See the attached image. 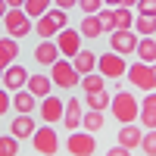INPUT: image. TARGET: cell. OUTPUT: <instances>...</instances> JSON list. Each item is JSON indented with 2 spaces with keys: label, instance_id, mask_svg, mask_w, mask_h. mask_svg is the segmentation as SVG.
<instances>
[{
  "label": "cell",
  "instance_id": "7",
  "mask_svg": "<svg viewBox=\"0 0 156 156\" xmlns=\"http://www.w3.org/2000/svg\"><path fill=\"white\" fill-rule=\"evenodd\" d=\"M128 81H131L134 87H140V90H147V94H150V90H156V75H153V66H150V62H131V66H128Z\"/></svg>",
  "mask_w": 156,
  "mask_h": 156
},
{
  "label": "cell",
  "instance_id": "6",
  "mask_svg": "<svg viewBox=\"0 0 156 156\" xmlns=\"http://www.w3.org/2000/svg\"><path fill=\"white\" fill-rule=\"evenodd\" d=\"M31 147L41 156H53L59 150V134L53 131V125H37V131L31 134Z\"/></svg>",
  "mask_w": 156,
  "mask_h": 156
},
{
  "label": "cell",
  "instance_id": "33",
  "mask_svg": "<svg viewBox=\"0 0 156 156\" xmlns=\"http://www.w3.org/2000/svg\"><path fill=\"white\" fill-rule=\"evenodd\" d=\"M78 9H81L84 16H97L103 9V0H78Z\"/></svg>",
  "mask_w": 156,
  "mask_h": 156
},
{
  "label": "cell",
  "instance_id": "18",
  "mask_svg": "<svg viewBox=\"0 0 156 156\" xmlns=\"http://www.w3.org/2000/svg\"><path fill=\"white\" fill-rule=\"evenodd\" d=\"M56 59H59L56 41H41V44L34 47V62H41V66H53Z\"/></svg>",
  "mask_w": 156,
  "mask_h": 156
},
{
  "label": "cell",
  "instance_id": "39",
  "mask_svg": "<svg viewBox=\"0 0 156 156\" xmlns=\"http://www.w3.org/2000/svg\"><path fill=\"white\" fill-rule=\"evenodd\" d=\"M6 9H9V6H6V0H0V19L6 16Z\"/></svg>",
  "mask_w": 156,
  "mask_h": 156
},
{
  "label": "cell",
  "instance_id": "42",
  "mask_svg": "<svg viewBox=\"0 0 156 156\" xmlns=\"http://www.w3.org/2000/svg\"><path fill=\"white\" fill-rule=\"evenodd\" d=\"M0 81H3V66H0Z\"/></svg>",
  "mask_w": 156,
  "mask_h": 156
},
{
  "label": "cell",
  "instance_id": "31",
  "mask_svg": "<svg viewBox=\"0 0 156 156\" xmlns=\"http://www.w3.org/2000/svg\"><path fill=\"white\" fill-rule=\"evenodd\" d=\"M97 19H100V25H103V34H112V31H115V12H112V9H100Z\"/></svg>",
  "mask_w": 156,
  "mask_h": 156
},
{
  "label": "cell",
  "instance_id": "4",
  "mask_svg": "<svg viewBox=\"0 0 156 156\" xmlns=\"http://www.w3.org/2000/svg\"><path fill=\"white\" fill-rule=\"evenodd\" d=\"M50 69H53L50 81H53L56 87H62V90H72L78 81H81V75H78V72H75V66H72V59H62V56H59Z\"/></svg>",
  "mask_w": 156,
  "mask_h": 156
},
{
  "label": "cell",
  "instance_id": "2",
  "mask_svg": "<svg viewBox=\"0 0 156 156\" xmlns=\"http://www.w3.org/2000/svg\"><path fill=\"white\" fill-rule=\"evenodd\" d=\"M62 28H69L66 9H56V6H53V9H47L41 19H34V34L41 37V41H53Z\"/></svg>",
  "mask_w": 156,
  "mask_h": 156
},
{
  "label": "cell",
  "instance_id": "3",
  "mask_svg": "<svg viewBox=\"0 0 156 156\" xmlns=\"http://www.w3.org/2000/svg\"><path fill=\"white\" fill-rule=\"evenodd\" d=\"M3 31L6 37H25L28 31H34V22L28 19V12H25L22 6H9L6 9V16H3Z\"/></svg>",
  "mask_w": 156,
  "mask_h": 156
},
{
  "label": "cell",
  "instance_id": "41",
  "mask_svg": "<svg viewBox=\"0 0 156 156\" xmlns=\"http://www.w3.org/2000/svg\"><path fill=\"white\" fill-rule=\"evenodd\" d=\"M122 6H128V9H131V6H137V0H122Z\"/></svg>",
  "mask_w": 156,
  "mask_h": 156
},
{
  "label": "cell",
  "instance_id": "27",
  "mask_svg": "<svg viewBox=\"0 0 156 156\" xmlns=\"http://www.w3.org/2000/svg\"><path fill=\"white\" fill-rule=\"evenodd\" d=\"M81 90H84V94H97V90H106V87H103V75H100V72L81 75Z\"/></svg>",
  "mask_w": 156,
  "mask_h": 156
},
{
  "label": "cell",
  "instance_id": "5",
  "mask_svg": "<svg viewBox=\"0 0 156 156\" xmlns=\"http://www.w3.org/2000/svg\"><path fill=\"white\" fill-rule=\"evenodd\" d=\"M97 72L103 78H122L128 72V62L122 53H115V50H106V53H100L97 56Z\"/></svg>",
  "mask_w": 156,
  "mask_h": 156
},
{
  "label": "cell",
  "instance_id": "25",
  "mask_svg": "<svg viewBox=\"0 0 156 156\" xmlns=\"http://www.w3.org/2000/svg\"><path fill=\"white\" fill-rule=\"evenodd\" d=\"M81 128H84V131H90V134H97L100 128H103V112H97V109H84V115H81Z\"/></svg>",
  "mask_w": 156,
  "mask_h": 156
},
{
  "label": "cell",
  "instance_id": "43",
  "mask_svg": "<svg viewBox=\"0 0 156 156\" xmlns=\"http://www.w3.org/2000/svg\"><path fill=\"white\" fill-rule=\"evenodd\" d=\"M153 75H156V62H153Z\"/></svg>",
  "mask_w": 156,
  "mask_h": 156
},
{
  "label": "cell",
  "instance_id": "14",
  "mask_svg": "<svg viewBox=\"0 0 156 156\" xmlns=\"http://www.w3.org/2000/svg\"><path fill=\"white\" fill-rule=\"evenodd\" d=\"M115 137H119V147H125V150H137V147H140V137H144V128L134 125V122H131V125H122Z\"/></svg>",
  "mask_w": 156,
  "mask_h": 156
},
{
  "label": "cell",
  "instance_id": "29",
  "mask_svg": "<svg viewBox=\"0 0 156 156\" xmlns=\"http://www.w3.org/2000/svg\"><path fill=\"white\" fill-rule=\"evenodd\" d=\"M115 28H134V12L128 6H115Z\"/></svg>",
  "mask_w": 156,
  "mask_h": 156
},
{
  "label": "cell",
  "instance_id": "28",
  "mask_svg": "<svg viewBox=\"0 0 156 156\" xmlns=\"http://www.w3.org/2000/svg\"><path fill=\"white\" fill-rule=\"evenodd\" d=\"M50 3H53V0H25V12H28V19H41L44 12L50 9Z\"/></svg>",
  "mask_w": 156,
  "mask_h": 156
},
{
  "label": "cell",
  "instance_id": "38",
  "mask_svg": "<svg viewBox=\"0 0 156 156\" xmlns=\"http://www.w3.org/2000/svg\"><path fill=\"white\" fill-rule=\"evenodd\" d=\"M103 3H106L109 9H115V6H122V0H103Z\"/></svg>",
  "mask_w": 156,
  "mask_h": 156
},
{
  "label": "cell",
  "instance_id": "16",
  "mask_svg": "<svg viewBox=\"0 0 156 156\" xmlns=\"http://www.w3.org/2000/svg\"><path fill=\"white\" fill-rule=\"evenodd\" d=\"M137 122L147 128H156V90H150V94L140 100V115H137Z\"/></svg>",
  "mask_w": 156,
  "mask_h": 156
},
{
  "label": "cell",
  "instance_id": "15",
  "mask_svg": "<svg viewBox=\"0 0 156 156\" xmlns=\"http://www.w3.org/2000/svg\"><path fill=\"white\" fill-rule=\"evenodd\" d=\"M81 115H84V103H81V100H66L62 125H66L69 131H78V128H81Z\"/></svg>",
  "mask_w": 156,
  "mask_h": 156
},
{
  "label": "cell",
  "instance_id": "23",
  "mask_svg": "<svg viewBox=\"0 0 156 156\" xmlns=\"http://www.w3.org/2000/svg\"><path fill=\"white\" fill-rule=\"evenodd\" d=\"M134 53H137L140 62H150V66H153V62H156V37H140Z\"/></svg>",
  "mask_w": 156,
  "mask_h": 156
},
{
  "label": "cell",
  "instance_id": "12",
  "mask_svg": "<svg viewBox=\"0 0 156 156\" xmlns=\"http://www.w3.org/2000/svg\"><path fill=\"white\" fill-rule=\"evenodd\" d=\"M25 84H28V69H22L19 62H12V66L3 69V87L9 90V94L12 90H22Z\"/></svg>",
  "mask_w": 156,
  "mask_h": 156
},
{
  "label": "cell",
  "instance_id": "36",
  "mask_svg": "<svg viewBox=\"0 0 156 156\" xmlns=\"http://www.w3.org/2000/svg\"><path fill=\"white\" fill-rule=\"evenodd\" d=\"M103 156H131V150H125V147H119V144H115L112 150H106Z\"/></svg>",
  "mask_w": 156,
  "mask_h": 156
},
{
  "label": "cell",
  "instance_id": "19",
  "mask_svg": "<svg viewBox=\"0 0 156 156\" xmlns=\"http://www.w3.org/2000/svg\"><path fill=\"white\" fill-rule=\"evenodd\" d=\"M34 131H37L34 119H31V115H22V112H19L16 119H12V125H9V134L16 137V140H19V137H31Z\"/></svg>",
  "mask_w": 156,
  "mask_h": 156
},
{
  "label": "cell",
  "instance_id": "37",
  "mask_svg": "<svg viewBox=\"0 0 156 156\" xmlns=\"http://www.w3.org/2000/svg\"><path fill=\"white\" fill-rule=\"evenodd\" d=\"M56 3V9H72V6H78V0H53Z\"/></svg>",
  "mask_w": 156,
  "mask_h": 156
},
{
  "label": "cell",
  "instance_id": "1",
  "mask_svg": "<svg viewBox=\"0 0 156 156\" xmlns=\"http://www.w3.org/2000/svg\"><path fill=\"white\" fill-rule=\"evenodd\" d=\"M109 112H112V119L119 125H131V122H137V115H140V100L134 94H128V90H115L112 103H109Z\"/></svg>",
  "mask_w": 156,
  "mask_h": 156
},
{
  "label": "cell",
  "instance_id": "22",
  "mask_svg": "<svg viewBox=\"0 0 156 156\" xmlns=\"http://www.w3.org/2000/svg\"><path fill=\"white\" fill-rule=\"evenodd\" d=\"M84 106L87 109H97V112H103V109H109V103H112V94L109 90H97V94H84Z\"/></svg>",
  "mask_w": 156,
  "mask_h": 156
},
{
  "label": "cell",
  "instance_id": "35",
  "mask_svg": "<svg viewBox=\"0 0 156 156\" xmlns=\"http://www.w3.org/2000/svg\"><path fill=\"white\" fill-rule=\"evenodd\" d=\"M9 109H12V94L6 87H0V115H6Z\"/></svg>",
  "mask_w": 156,
  "mask_h": 156
},
{
  "label": "cell",
  "instance_id": "17",
  "mask_svg": "<svg viewBox=\"0 0 156 156\" xmlns=\"http://www.w3.org/2000/svg\"><path fill=\"white\" fill-rule=\"evenodd\" d=\"M72 66H75V72L78 75H90V72H97V53L94 50H78V53L72 56Z\"/></svg>",
  "mask_w": 156,
  "mask_h": 156
},
{
  "label": "cell",
  "instance_id": "24",
  "mask_svg": "<svg viewBox=\"0 0 156 156\" xmlns=\"http://www.w3.org/2000/svg\"><path fill=\"white\" fill-rule=\"evenodd\" d=\"M137 37H156V16H134Z\"/></svg>",
  "mask_w": 156,
  "mask_h": 156
},
{
  "label": "cell",
  "instance_id": "40",
  "mask_svg": "<svg viewBox=\"0 0 156 156\" xmlns=\"http://www.w3.org/2000/svg\"><path fill=\"white\" fill-rule=\"evenodd\" d=\"M6 6H25V0H6Z\"/></svg>",
  "mask_w": 156,
  "mask_h": 156
},
{
  "label": "cell",
  "instance_id": "21",
  "mask_svg": "<svg viewBox=\"0 0 156 156\" xmlns=\"http://www.w3.org/2000/svg\"><path fill=\"white\" fill-rule=\"evenodd\" d=\"M19 56V44H16V37H0V66H12Z\"/></svg>",
  "mask_w": 156,
  "mask_h": 156
},
{
  "label": "cell",
  "instance_id": "11",
  "mask_svg": "<svg viewBox=\"0 0 156 156\" xmlns=\"http://www.w3.org/2000/svg\"><path fill=\"white\" fill-rule=\"evenodd\" d=\"M41 122L44 125H56V122H62V112H66V100H59V97H44L41 103Z\"/></svg>",
  "mask_w": 156,
  "mask_h": 156
},
{
  "label": "cell",
  "instance_id": "9",
  "mask_svg": "<svg viewBox=\"0 0 156 156\" xmlns=\"http://www.w3.org/2000/svg\"><path fill=\"white\" fill-rule=\"evenodd\" d=\"M137 41H140V37H137L134 28H115V31L109 34V50L128 56V53H134V50H137Z\"/></svg>",
  "mask_w": 156,
  "mask_h": 156
},
{
  "label": "cell",
  "instance_id": "32",
  "mask_svg": "<svg viewBox=\"0 0 156 156\" xmlns=\"http://www.w3.org/2000/svg\"><path fill=\"white\" fill-rule=\"evenodd\" d=\"M19 153V140L12 137V134H6V137H0V156H16Z\"/></svg>",
  "mask_w": 156,
  "mask_h": 156
},
{
  "label": "cell",
  "instance_id": "20",
  "mask_svg": "<svg viewBox=\"0 0 156 156\" xmlns=\"http://www.w3.org/2000/svg\"><path fill=\"white\" fill-rule=\"evenodd\" d=\"M25 87H28L37 100H44V97H50V90H53V81H50V75H28V84Z\"/></svg>",
  "mask_w": 156,
  "mask_h": 156
},
{
  "label": "cell",
  "instance_id": "30",
  "mask_svg": "<svg viewBox=\"0 0 156 156\" xmlns=\"http://www.w3.org/2000/svg\"><path fill=\"white\" fill-rule=\"evenodd\" d=\"M144 150V156H156V128H150V131H144V137H140V147Z\"/></svg>",
  "mask_w": 156,
  "mask_h": 156
},
{
  "label": "cell",
  "instance_id": "26",
  "mask_svg": "<svg viewBox=\"0 0 156 156\" xmlns=\"http://www.w3.org/2000/svg\"><path fill=\"white\" fill-rule=\"evenodd\" d=\"M78 31H81V37H100L103 34V25L97 16H84L81 25H78Z\"/></svg>",
  "mask_w": 156,
  "mask_h": 156
},
{
  "label": "cell",
  "instance_id": "13",
  "mask_svg": "<svg viewBox=\"0 0 156 156\" xmlns=\"http://www.w3.org/2000/svg\"><path fill=\"white\" fill-rule=\"evenodd\" d=\"M37 103H41V100H37V97L31 94L28 87L12 90V109H16V112H22V115H31V112L37 109Z\"/></svg>",
  "mask_w": 156,
  "mask_h": 156
},
{
  "label": "cell",
  "instance_id": "34",
  "mask_svg": "<svg viewBox=\"0 0 156 156\" xmlns=\"http://www.w3.org/2000/svg\"><path fill=\"white\" fill-rule=\"evenodd\" d=\"M137 16H156V0H137Z\"/></svg>",
  "mask_w": 156,
  "mask_h": 156
},
{
  "label": "cell",
  "instance_id": "8",
  "mask_svg": "<svg viewBox=\"0 0 156 156\" xmlns=\"http://www.w3.org/2000/svg\"><path fill=\"white\" fill-rule=\"evenodd\" d=\"M66 150H69L72 156H94V150H97V137L90 134V131H69Z\"/></svg>",
  "mask_w": 156,
  "mask_h": 156
},
{
  "label": "cell",
  "instance_id": "10",
  "mask_svg": "<svg viewBox=\"0 0 156 156\" xmlns=\"http://www.w3.org/2000/svg\"><path fill=\"white\" fill-rule=\"evenodd\" d=\"M53 41H56V47H59V56L72 59L78 50H81V41H84V37H81V31H78V28H62Z\"/></svg>",
  "mask_w": 156,
  "mask_h": 156
}]
</instances>
